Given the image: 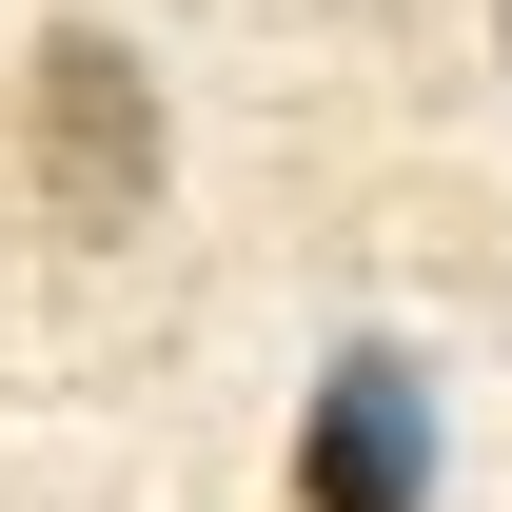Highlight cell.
<instances>
[{"mask_svg": "<svg viewBox=\"0 0 512 512\" xmlns=\"http://www.w3.org/2000/svg\"><path fill=\"white\" fill-rule=\"evenodd\" d=\"M40 178H60L79 237H138V217H158V79H138L119 40H60V60H40Z\"/></svg>", "mask_w": 512, "mask_h": 512, "instance_id": "2", "label": "cell"}, {"mask_svg": "<svg viewBox=\"0 0 512 512\" xmlns=\"http://www.w3.org/2000/svg\"><path fill=\"white\" fill-rule=\"evenodd\" d=\"M296 512H434V375H414L394 335H355L316 375V414H296Z\"/></svg>", "mask_w": 512, "mask_h": 512, "instance_id": "1", "label": "cell"}]
</instances>
